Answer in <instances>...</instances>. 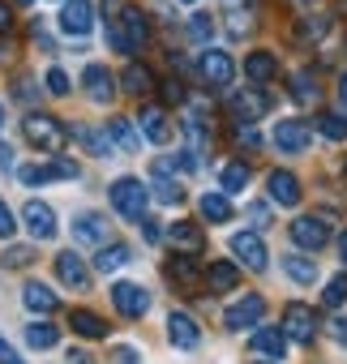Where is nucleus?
<instances>
[{"label": "nucleus", "mask_w": 347, "mask_h": 364, "mask_svg": "<svg viewBox=\"0 0 347 364\" xmlns=\"http://www.w3.org/2000/svg\"><path fill=\"white\" fill-rule=\"evenodd\" d=\"M185 5H198V0H185Z\"/></svg>", "instance_id": "680f3d73"}, {"label": "nucleus", "mask_w": 347, "mask_h": 364, "mask_svg": "<svg viewBox=\"0 0 347 364\" xmlns=\"http://www.w3.org/2000/svg\"><path fill=\"white\" fill-rule=\"evenodd\" d=\"M338 257H343V262H347V232H343V236H338Z\"/></svg>", "instance_id": "13d9d810"}, {"label": "nucleus", "mask_w": 347, "mask_h": 364, "mask_svg": "<svg viewBox=\"0 0 347 364\" xmlns=\"http://www.w3.org/2000/svg\"><path fill=\"white\" fill-rule=\"evenodd\" d=\"M167 338L176 343L181 351H193V347L202 343V330H198V321H193L189 313H181V309H176V313L167 317Z\"/></svg>", "instance_id": "f3484780"}, {"label": "nucleus", "mask_w": 347, "mask_h": 364, "mask_svg": "<svg viewBox=\"0 0 347 364\" xmlns=\"http://www.w3.org/2000/svg\"><path fill=\"white\" fill-rule=\"evenodd\" d=\"M317 95H321V90H317V77H313L309 69H304V73H292V99H296L300 107H313Z\"/></svg>", "instance_id": "473e14b6"}, {"label": "nucleus", "mask_w": 347, "mask_h": 364, "mask_svg": "<svg viewBox=\"0 0 347 364\" xmlns=\"http://www.w3.org/2000/svg\"><path fill=\"white\" fill-rule=\"evenodd\" d=\"M198 210H202L206 223H232V198L228 193H206L198 202Z\"/></svg>", "instance_id": "c756f323"}, {"label": "nucleus", "mask_w": 347, "mask_h": 364, "mask_svg": "<svg viewBox=\"0 0 347 364\" xmlns=\"http://www.w3.org/2000/svg\"><path fill=\"white\" fill-rule=\"evenodd\" d=\"M270 112V95L262 90V86H249V90H236L232 95V116L236 120H257V116H266Z\"/></svg>", "instance_id": "4468645a"}, {"label": "nucleus", "mask_w": 347, "mask_h": 364, "mask_svg": "<svg viewBox=\"0 0 347 364\" xmlns=\"http://www.w3.org/2000/svg\"><path fill=\"white\" fill-rule=\"evenodd\" d=\"M0 262H5V270H26V266H35V249L31 245H9L0 253Z\"/></svg>", "instance_id": "4c0bfd02"}, {"label": "nucleus", "mask_w": 347, "mask_h": 364, "mask_svg": "<svg viewBox=\"0 0 347 364\" xmlns=\"http://www.w3.org/2000/svg\"><path fill=\"white\" fill-rule=\"evenodd\" d=\"M154 198L167 202V206H181V202H185V189H181L167 171H154Z\"/></svg>", "instance_id": "c9c22d12"}, {"label": "nucleus", "mask_w": 347, "mask_h": 364, "mask_svg": "<svg viewBox=\"0 0 347 364\" xmlns=\"http://www.w3.org/2000/svg\"><path fill=\"white\" fill-rule=\"evenodd\" d=\"M22 304L31 309V313H39V317H48V313H56V291L48 287V283H26L22 287Z\"/></svg>", "instance_id": "5701e85b"}, {"label": "nucleus", "mask_w": 347, "mask_h": 364, "mask_svg": "<svg viewBox=\"0 0 347 364\" xmlns=\"http://www.w3.org/2000/svg\"><path fill=\"white\" fill-rule=\"evenodd\" d=\"M22 5H26V0H22Z\"/></svg>", "instance_id": "69168bd1"}, {"label": "nucleus", "mask_w": 347, "mask_h": 364, "mask_svg": "<svg viewBox=\"0 0 347 364\" xmlns=\"http://www.w3.org/2000/svg\"><path fill=\"white\" fill-rule=\"evenodd\" d=\"M22 133H26V141H31L35 150H43V154H60L65 141H69V129H65L56 116H39V112L22 120Z\"/></svg>", "instance_id": "f03ea898"}, {"label": "nucleus", "mask_w": 347, "mask_h": 364, "mask_svg": "<svg viewBox=\"0 0 347 364\" xmlns=\"http://www.w3.org/2000/svg\"><path fill=\"white\" fill-rule=\"evenodd\" d=\"M300 35H304L309 43L326 39V35H330V18H304V22H300Z\"/></svg>", "instance_id": "79ce46f5"}, {"label": "nucleus", "mask_w": 347, "mask_h": 364, "mask_svg": "<svg viewBox=\"0 0 347 364\" xmlns=\"http://www.w3.org/2000/svg\"><path fill=\"white\" fill-rule=\"evenodd\" d=\"M338 99H343V107H347V73L338 77Z\"/></svg>", "instance_id": "4d7b16f0"}, {"label": "nucleus", "mask_w": 347, "mask_h": 364, "mask_svg": "<svg viewBox=\"0 0 347 364\" xmlns=\"http://www.w3.org/2000/svg\"><path fill=\"white\" fill-rule=\"evenodd\" d=\"M163 274L176 283L181 291H193V287H198V279H202V274H198V262H193V257H185V253H181V257H167Z\"/></svg>", "instance_id": "4be33fe9"}, {"label": "nucleus", "mask_w": 347, "mask_h": 364, "mask_svg": "<svg viewBox=\"0 0 347 364\" xmlns=\"http://www.w3.org/2000/svg\"><path fill=\"white\" fill-rule=\"evenodd\" d=\"M107 219L99 215V210H86V215H78V223H73V240L78 245H103L107 240Z\"/></svg>", "instance_id": "aec40b11"}, {"label": "nucleus", "mask_w": 347, "mask_h": 364, "mask_svg": "<svg viewBox=\"0 0 347 364\" xmlns=\"http://www.w3.org/2000/svg\"><path fill=\"white\" fill-rule=\"evenodd\" d=\"M112 22L124 31V39H129V48H133V52H142V48L150 43V22H146V14H142V9L124 5V9H120V18H112Z\"/></svg>", "instance_id": "2eb2a0df"}, {"label": "nucleus", "mask_w": 347, "mask_h": 364, "mask_svg": "<svg viewBox=\"0 0 347 364\" xmlns=\"http://www.w3.org/2000/svg\"><path fill=\"white\" fill-rule=\"evenodd\" d=\"M129 257H133L129 245H103L99 257H95V270H99V274H116L120 266H129Z\"/></svg>", "instance_id": "7c9ffc66"}, {"label": "nucleus", "mask_w": 347, "mask_h": 364, "mask_svg": "<svg viewBox=\"0 0 347 364\" xmlns=\"http://www.w3.org/2000/svg\"><path fill=\"white\" fill-rule=\"evenodd\" d=\"M210 31H215V22H210V14H193V18H189V39H198V43H206V39H210Z\"/></svg>", "instance_id": "37998d69"}, {"label": "nucleus", "mask_w": 347, "mask_h": 364, "mask_svg": "<svg viewBox=\"0 0 347 364\" xmlns=\"http://www.w3.org/2000/svg\"><path fill=\"white\" fill-rule=\"evenodd\" d=\"M249 31H253V14H249V9H232V14H228V35H232V39H245Z\"/></svg>", "instance_id": "a19ab883"}, {"label": "nucleus", "mask_w": 347, "mask_h": 364, "mask_svg": "<svg viewBox=\"0 0 347 364\" xmlns=\"http://www.w3.org/2000/svg\"><path fill=\"white\" fill-rule=\"evenodd\" d=\"M107 133H112V146H116L120 154H137V150H142V137L133 133V124H129L124 116H112V120H107Z\"/></svg>", "instance_id": "bb28decb"}, {"label": "nucleus", "mask_w": 347, "mask_h": 364, "mask_svg": "<svg viewBox=\"0 0 347 364\" xmlns=\"http://www.w3.org/2000/svg\"><path fill=\"white\" fill-rule=\"evenodd\" d=\"M167 240L176 245L181 253H202V249H206V236H202L198 223H171V228H167Z\"/></svg>", "instance_id": "b1692460"}, {"label": "nucleus", "mask_w": 347, "mask_h": 364, "mask_svg": "<svg viewBox=\"0 0 347 364\" xmlns=\"http://www.w3.org/2000/svg\"><path fill=\"white\" fill-rule=\"evenodd\" d=\"M245 73H249V82H253V86H266V82H274V73H279V60H274L270 52H249V60H245Z\"/></svg>", "instance_id": "a878e982"}, {"label": "nucleus", "mask_w": 347, "mask_h": 364, "mask_svg": "<svg viewBox=\"0 0 347 364\" xmlns=\"http://www.w3.org/2000/svg\"><path fill=\"white\" fill-rule=\"evenodd\" d=\"M112 304L124 317H146L150 313V291L137 283H112Z\"/></svg>", "instance_id": "1a4fd4ad"}, {"label": "nucleus", "mask_w": 347, "mask_h": 364, "mask_svg": "<svg viewBox=\"0 0 347 364\" xmlns=\"http://www.w3.org/2000/svg\"><path fill=\"white\" fill-rule=\"evenodd\" d=\"M107 198H112V210L124 219V223H142L146 219V202H150V189L133 176H120L107 185Z\"/></svg>", "instance_id": "f257e3e1"}, {"label": "nucleus", "mask_w": 347, "mask_h": 364, "mask_svg": "<svg viewBox=\"0 0 347 364\" xmlns=\"http://www.w3.org/2000/svg\"><path fill=\"white\" fill-rule=\"evenodd\" d=\"M69 326H73V334H78V338H107V321H103L95 309H73Z\"/></svg>", "instance_id": "393cba45"}, {"label": "nucleus", "mask_w": 347, "mask_h": 364, "mask_svg": "<svg viewBox=\"0 0 347 364\" xmlns=\"http://www.w3.org/2000/svg\"><path fill=\"white\" fill-rule=\"evenodd\" d=\"M283 330H287V338H296V343H313V334H317V313H313L309 304H287V309H283Z\"/></svg>", "instance_id": "f8f14e48"}, {"label": "nucleus", "mask_w": 347, "mask_h": 364, "mask_svg": "<svg viewBox=\"0 0 347 364\" xmlns=\"http://www.w3.org/2000/svg\"><path fill=\"white\" fill-rule=\"evenodd\" d=\"M26 343H31L35 351H52V347L60 343V330L48 326V321H35V326H26Z\"/></svg>", "instance_id": "f704fd0d"}, {"label": "nucleus", "mask_w": 347, "mask_h": 364, "mask_svg": "<svg viewBox=\"0 0 347 364\" xmlns=\"http://www.w3.org/2000/svg\"><path fill=\"white\" fill-rule=\"evenodd\" d=\"M262 317H266V300L249 291V296H240L236 304H228V313H223V326H228V330H249V326H257Z\"/></svg>", "instance_id": "39448f33"}, {"label": "nucleus", "mask_w": 347, "mask_h": 364, "mask_svg": "<svg viewBox=\"0 0 347 364\" xmlns=\"http://www.w3.org/2000/svg\"><path fill=\"white\" fill-rule=\"evenodd\" d=\"M274 146H279L283 154H304V150L313 146V133H309L304 120H279V124H274Z\"/></svg>", "instance_id": "9d476101"}, {"label": "nucleus", "mask_w": 347, "mask_h": 364, "mask_svg": "<svg viewBox=\"0 0 347 364\" xmlns=\"http://www.w3.org/2000/svg\"><path fill=\"white\" fill-rule=\"evenodd\" d=\"M14 31V14H9V5H0V35H9Z\"/></svg>", "instance_id": "603ef678"}, {"label": "nucleus", "mask_w": 347, "mask_h": 364, "mask_svg": "<svg viewBox=\"0 0 347 364\" xmlns=\"http://www.w3.org/2000/svg\"><path fill=\"white\" fill-rule=\"evenodd\" d=\"M253 351L257 355H266V360H283V351H287V330L283 326H262V330H253Z\"/></svg>", "instance_id": "a211bd4d"}, {"label": "nucleus", "mask_w": 347, "mask_h": 364, "mask_svg": "<svg viewBox=\"0 0 347 364\" xmlns=\"http://www.w3.org/2000/svg\"><path fill=\"white\" fill-rule=\"evenodd\" d=\"M232 253H236L240 266L253 270V274H262V270L270 266V249H266V240L253 236V232H236V236H232Z\"/></svg>", "instance_id": "20e7f679"}, {"label": "nucleus", "mask_w": 347, "mask_h": 364, "mask_svg": "<svg viewBox=\"0 0 347 364\" xmlns=\"http://www.w3.org/2000/svg\"><path fill=\"white\" fill-rule=\"evenodd\" d=\"M112 364H142V351L124 343V347H116V351H112Z\"/></svg>", "instance_id": "de8ad7c7"}, {"label": "nucleus", "mask_w": 347, "mask_h": 364, "mask_svg": "<svg viewBox=\"0 0 347 364\" xmlns=\"http://www.w3.org/2000/svg\"><path fill=\"white\" fill-rule=\"evenodd\" d=\"M249 219H253L257 228H270V206H262V202H253V206H249Z\"/></svg>", "instance_id": "8fccbe9b"}, {"label": "nucleus", "mask_w": 347, "mask_h": 364, "mask_svg": "<svg viewBox=\"0 0 347 364\" xmlns=\"http://www.w3.org/2000/svg\"><path fill=\"white\" fill-rule=\"evenodd\" d=\"M69 133H73V137H78V141H82V146H86V150L95 154V159H107V154L116 150V146H112V133H107V129H69Z\"/></svg>", "instance_id": "c85d7f7f"}, {"label": "nucleus", "mask_w": 347, "mask_h": 364, "mask_svg": "<svg viewBox=\"0 0 347 364\" xmlns=\"http://www.w3.org/2000/svg\"><path fill=\"white\" fill-rule=\"evenodd\" d=\"M257 364H274V360H257Z\"/></svg>", "instance_id": "052dcab7"}, {"label": "nucleus", "mask_w": 347, "mask_h": 364, "mask_svg": "<svg viewBox=\"0 0 347 364\" xmlns=\"http://www.w3.org/2000/svg\"><path fill=\"white\" fill-rule=\"evenodd\" d=\"M206 287H210V291H236V287H240L236 262H215V266L206 270Z\"/></svg>", "instance_id": "cd10ccee"}, {"label": "nucleus", "mask_w": 347, "mask_h": 364, "mask_svg": "<svg viewBox=\"0 0 347 364\" xmlns=\"http://www.w3.org/2000/svg\"><path fill=\"white\" fill-rule=\"evenodd\" d=\"M334 334H338V338H347V317H338V321H334Z\"/></svg>", "instance_id": "6e6d98bb"}, {"label": "nucleus", "mask_w": 347, "mask_h": 364, "mask_svg": "<svg viewBox=\"0 0 347 364\" xmlns=\"http://www.w3.org/2000/svg\"><path fill=\"white\" fill-rule=\"evenodd\" d=\"M317 129H321V137H326V141H347V116H343V112L321 116V120H317Z\"/></svg>", "instance_id": "58836bf2"}, {"label": "nucleus", "mask_w": 347, "mask_h": 364, "mask_svg": "<svg viewBox=\"0 0 347 364\" xmlns=\"http://www.w3.org/2000/svg\"><path fill=\"white\" fill-rule=\"evenodd\" d=\"M142 236H146V245H159V240H163V232H159V223H154V219H150V223L142 219Z\"/></svg>", "instance_id": "3c124183"}, {"label": "nucleus", "mask_w": 347, "mask_h": 364, "mask_svg": "<svg viewBox=\"0 0 347 364\" xmlns=\"http://www.w3.org/2000/svg\"><path fill=\"white\" fill-rule=\"evenodd\" d=\"M69 360H73V364H95V360H90V355H86L82 347H73V351H69Z\"/></svg>", "instance_id": "5fc2aeb1"}, {"label": "nucleus", "mask_w": 347, "mask_h": 364, "mask_svg": "<svg viewBox=\"0 0 347 364\" xmlns=\"http://www.w3.org/2000/svg\"><path fill=\"white\" fill-rule=\"evenodd\" d=\"M0 129H5V107H0Z\"/></svg>", "instance_id": "bf43d9fd"}, {"label": "nucleus", "mask_w": 347, "mask_h": 364, "mask_svg": "<svg viewBox=\"0 0 347 364\" xmlns=\"http://www.w3.org/2000/svg\"><path fill=\"white\" fill-rule=\"evenodd\" d=\"M78 171L82 167L73 159H52L43 167H18V180H22V185H43V180H73Z\"/></svg>", "instance_id": "ddd939ff"}, {"label": "nucleus", "mask_w": 347, "mask_h": 364, "mask_svg": "<svg viewBox=\"0 0 347 364\" xmlns=\"http://www.w3.org/2000/svg\"><path fill=\"white\" fill-rule=\"evenodd\" d=\"M18 232V223H14V210L5 206V202H0V240H9Z\"/></svg>", "instance_id": "09e8293b"}, {"label": "nucleus", "mask_w": 347, "mask_h": 364, "mask_svg": "<svg viewBox=\"0 0 347 364\" xmlns=\"http://www.w3.org/2000/svg\"><path fill=\"white\" fill-rule=\"evenodd\" d=\"M73 86H69V73L65 69H48V95H56V99H65Z\"/></svg>", "instance_id": "c03bdc74"}, {"label": "nucleus", "mask_w": 347, "mask_h": 364, "mask_svg": "<svg viewBox=\"0 0 347 364\" xmlns=\"http://www.w3.org/2000/svg\"><path fill=\"white\" fill-rule=\"evenodd\" d=\"M18 219H22V228H26L35 240H52V236H56V210H52L48 202H26Z\"/></svg>", "instance_id": "6e6552de"}, {"label": "nucleus", "mask_w": 347, "mask_h": 364, "mask_svg": "<svg viewBox=\"0 0 347 364\" xmlns=\"http://www.w3.org/2000/svg\"><path fill=\"white\" fill-rule=\"evenodd\" d=\"M219 185H223V193H228V198H232V193H240V189H249V167H245V163H223Z\"/></svg>", "instance_id": "72a5a7b5"}, {"label": "nucleus", "mask_w": 347, "mask_h": 364, "mask_svg": "<svg viewBox=\"0 0 347 364\" xmlns=\"http://www.w3.org/2000/svg\"><path fill=\"white\" fill-rule=\"evenodd\" d=\"M283 274H287L292 283H300V287H309V283H317V266H313V257H300V253H292V257H283Z\"/></svg>", "instance_id": "2f4dec72"}, {"label": "nucleus", "mask_w": 347, "mask_h": 364, "mask_svg": "<svg viewBox=\"0 0 347 364\" xmlns=\"http://www.w3.org/2000/svg\"><path fill=\"white\" fill-rule=\"evenodd\" d=\"M14 364H22V355H18V360H14Z\"/></svg>", "instance_id": "0e129e2a"}, {"label": "nucleus", "mask_w": 347, "mask_h": 364, "mask_svg": "<svg viewBox=\"0 0 347 364\" xmlns=\"http://www.w3.org/2000/svg\"><path fill=\"white\" fill-rule=\"evenodd\" d=\"M321 304H326V309H343V304H347V274H334V279L326 283Z\"/></svg>", "instance_id": "ea45409f"}, {"label": "nucleus", "mask_w": 347, "mask_h": 364, "mask_svg": "<svg viewBox=\"0 0 347 364\" xmlns=\"http://www.w3.org/2000/svg\"><path fill=\"white\" fill-rule=\"evenodd\" d=\"M292 245L304 249V253L326 249V245H330V228H326V219H317V215H300V219H292Z\"/></svg>", "instance_id": "7ed1b4c3"}, {"label": "nucleus", "mask_w": 347, "mask_h": 364, "mask_svg": "<svg viewBox=\"0 0 347 364\" xmlns=\"http://www.w3.org/2000/svg\"><path fill=\"white\" fill-rule=\"evenodd\" d=\"M82 86H86V95H90L95 103H112V99H116L112 73H107L103 65H86V69H82Z\"/></svg>", "instance_id": "6ab92c4d"}, {"label": "nucleus", "mask_w": 347, "mask_h": 364, "mask_svg": "<svg viewBox=\"0 0 347 364\" xmlns=\"http://www.w3.org/2000/svg\"><path fill=\"white\" fill-rule=\"evenodd\" d=\"M137 120H142V137H146L150 146H167V141H171V124H167V112H163V107H146Z\"/></svg>", "instance_id": "412c9836"}, {"label": "nucleus", "mask_w": 347, "mask_h": 364, "mask_svg": "<svg viewBox=\"0 0 347 364\" xmlns=\"http://www.w3.org/2000/svg\"><path fill=\"white\" fill-rule=\"evenodd\" d=\"M56 274H60L65 287H73V291H90V266L82 262V253H73V249L56 253Z\"/></svg>", "instance_id": "9b49d317"}, {"label": "nucleus", "mask_w": 347, "mask_h": 364, "mask_svg": "<svg viewBox=\"0 0 347 364\" xmlns=\"http://www.w3.org/2000/svg\"><path fill=\"white\" fill-rule=\"evenodd\" d=\"M236 141H240L245 150H257V146H262V133H257L249 120H236Z\"/></svg>", "instance_id": "a18cd8bd"}, {"label": "nucleus", "mask_w": 347, "mask_h": 364, "mask_svg": "<svg viewBox=\"0 0 347 364\" xmlns=\"http://www.w3.org/2000/svg\"><path fill=\"white\" fill-rule=\"evenodd\" d=\"M198 73H202L210 86H232V77H236V65H232V56H228V52H219V48H206V52L198 56Z\"/></svg>", "instance_id": "0eeeda50"}, {"label": "nucleus", "mask_w": 347, "mask_h": 364, "mask_svg": "<svg viewBox=\"0 0 347 364\" xmlns=\"http://www.w3.org/2000/svg\"><path fill=\"white\" fill-rule=\"evenodd\" d=\"M14 360H18V351H14L5 338H0V364H14Z\"/></svg>", "instance_id": "864d4df0"}, {"label": "nucleus", "mask_w": 347, "mask_h": 364, "mask_svg": "<svg viewBox=\"0 0 347 364\" xmlns=\"http://www.w3.org/2000/svg\"><path fill=\"white\" fill-rule=\"evenodd\" d=\"M300 5H313V0H300Z\"/></svg>", "instance_id": "e2e57ef3"}, {"label": "nucleus", "mask_w": 347, "mask_h": 364, "mask_svg": "<svg viewBox=\"0 0 347 364\" xmlns=\"http://www.w3.org/2000/svg\"><path fill=\"white\" fill-rule=\"evenodd\" d=\"M150 86H154V77H150V69L133 60V65L124 69V90H129V95H146Z\"/></svg>", "instance_id": "e433bc0d"}, {"label": "nucleus", "mask_w": 347, "mask_h": 364, "mask_svg": "<svg viewBox=\"0 0 347 364\" xmlns=\"http://www.w3.org/2000/svg\"><path fill=\"white\" fill-rule=\"evenodd\" d=\"M266 189H270V202H279V206H300V180H296L292 171L274 167V171L266 176Z\"/></svg>", "instance_id": "dca6fc26"}, {"label": "nucleus", "mask_w": 347, "mask_h": 364, "mask_svg": "<svg viewBox=\"0 0 347 364\" xmlns=\"http://www.w3.org/2000/svg\"><path fill=\"white\" fill-rule=\"evenodd\" d=\"M163 99H167V103H185V82H181V77H167V82H163Z\"/></svg>", "instance_id": "49530a36"}, {"label": "nucleus", "mask_w": 347, "mask_h": 364, "mask_svg": "<svg viewBox=\"0 0 347 364\" xmlns=\"http://www.w3.org/2000/svg\"><path fill=\"white\" fill-rule=\"evenodd\" d=\"M60 31L73 35V39H86L95 31V5L90 0H65V9H60Z\"/></svg>", "instance_id": "423d86ee"}]
</instances>
